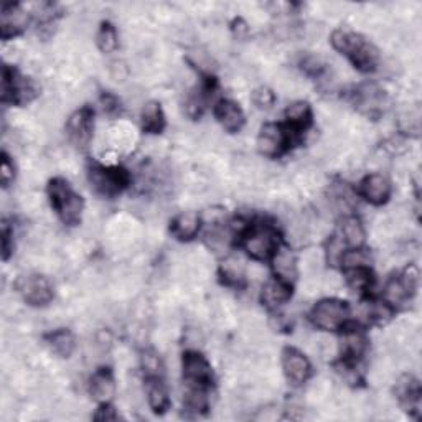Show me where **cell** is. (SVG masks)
I'll return each mask as SVG.
<instances>
[{
	"label": "cell",
	"mask_w": 422,
	"mask_h": 422,
	"mask_svg": "<svg viewBox=\"0 0 422 422\" xmlns=\"http://www.w3.org/2000/svg\"><path fill=\"white\" fill-rule=\"evenodd\" d=\"M332 45L337 52L350 58L353 65L361 71H373L378 66L376 48L365 38L353 32L337 30L332 33Z\"/></svg>",
	"instance_id": "6da1fadb"
},
{
	"label": "cell",
	"mask_w": 422,
	"mask_h": 422,
	"mask_svg": "<svg viewBox=\"0 0 422 422\" xmlns=\"http://www.w3.org/2000/svg\"><path fill=\"white\" fill-rule=\"evenodd\" d=\"M48 193H50L53 208L58 211V215H60L63 222L70 224L80 223L83 200L81 196H78L75 191L70 188V185H68L65 180H52L50 186H48Z\"/></svg>",
	"instance_id": "7a4b0ae2"
},
{
	"label": "cell",
	"mask_w": 422,
	"mask_h": 422,
	"mask_svg": "<svg viewBox=\"0 0 422 422\" xmlns=\"http://www.w3.org/2000/svg\"><path fill=\"white\" fill-rule=\"evenodd\" d=\"M38 95V86L30 78L17 75L8 66H4L2 71V101L16 102V104H25L30 102Z\"/></svg>",
	"instance_id": "3957f363"
},
{
	"label": "cell",
	"mask_w": 422,
	"mask_h": 422,
	"mask_svg": "<svg viewBox=\"0 0 422 422\" xmlns=\"http://www.w3.org/2000/svg\"><path fill=\"white\" fill-rule=\"evenodd\" d=\"M90 180L97 193L112 196L126 188L129 183V174L117 167L92 165L90 169Z\"/></svg>",
	"instance_id": "277c9868"
},
{
	"label": "cell",
	"mask_w": 422,
	"mask_h": 422,
	"mask_svg": "<svg viewBox=\"0 0 422 422\" xmlns=\"http://www.w3.org/2000/svg\"><path fill=\"white\" fill-rule=\"evenodd\" d=\"M312 322L322 330H340L348 317V306L337 299H325L318 302L311 313Z\"/></svg>",
	"instance_id": "5b68a950"
},
{
	"label": "cell",
	"mask_w": 422,
	"mask_h": 422,
	"mask_svg": "<svg viewBox=\"0 0 422 422\" xmlns=\"http://www.w3.org/2000/svg\"><path fill=\"white\" fill-rule=\"evenodd\" d=\"M246 234L248 236L244 246H246L249 256L256 259V261H266L277 251V234L271 227L251 228Z\"/></svg>",
	"instance_id": "8992f818"
},
{
	"label": "cell",
	"mask_w": 422,
	"mask_h": 422,
	"mask_svg": "<svg viewBox=\"0 0 422 422\" xmlns=\"http://www.w3.org/2000/svg\"><path fill=\"white\" fill-rule=\"evenodd\" d=\"M18 292L32 306H47L53 299V287L47 277L40 274H28L18 279Z\"/></svg>",
	"instance_id": "52a82bcc"
},
{
	"label": "cell",
	"mask_w": 422,
	"mask_h": 422,
	"mask_svg": "<svg viewBox=\"0 0 422 422\" xmlns=\"http://www.w3.org/2000/svg\"><path fill=\"white\" fill-rule=\"evenodd\" d=\"M291 145L289 132L277 124H266L259 132L258 147L259 152L266 157L281 155Z\"/></svg>",
	"instance_id": "ba28073f"
},
{
	"label": "cell",
	"mask_w": 422,
	"mask_h": 422,
	"mask_svg": "<svg viewBox=\"0 0 422 422\" xmlns=\"http://www.w3.org/2000/svg\"><path fill=\"white\" fill-rule=\"evenodd\" d=\"M353 102L366 116H376L386 104V95L375 83H366V85L356 88L353 92Z\"/></svg>",
	"instance_id": "9c48e42d"
},
{
	"label": "cell",
	"mask_w": 422,
	"mask_h": 422,
	"mask_svg": "<svg viewBox=\"0 0 422 422\" xmlns=\"http://www.w3.org/2000/svg\"><path fill=\"white\" fill-rule=\"evenodd\" d=\"M183 376L191 385H200L205 387L213 381V371H211L208 360L195 350L185 353Z\"/></svg>",
	"instance_id": "30bf717a"
},
{
	"label": "cell",
	"mask_w": 422,
	"mask_h": 422,
	"mask_svg": "<svg viewBox=\"0 0 422 422\" xmlns=\"http://www.w3.org/2000/svg\"><path fill=\"white\" fill-rule=\"evenodd\" d=\"M282 368L284 375L294 386L302 385L311 376V363L307 356H303L296 348H286L282 353Z\"/></svg>",
	"instance_id": "8fae6325"
},
{
	"label": "cell",
	"mask_w": 422,
	"mask_h": 422,
	"mask_svg": "<svg viewBox=\"0 0 422 422\" xmlns=\"http://www.w3.org/2000/svg\"><path fill=\"white\" fill-rule=\"evenodd\" d=\"M28 16L20 6L17 4H4L2 13H0V28H2V38H8L18 35L27 28Z\"/></svg>",
	"instance_id": "7c38bea8"
},
{
	"label": "cell",
	"mask_w": 422,
	"mask_h": 422,
	"mask_svg": "<svg viewBox=\"0 0 422 422\" xmlns=\"http://www.w3.org/2000/svg\"><path fill=\"white\" fill-rule=\"evenodd\" d=\"M71 140L78 147L85 149L92 137V112L90 109H81L75 112L68 121Z\"/></svg>",
	"instance_id": "4fadbf2b"
},
{
	"label": "cell",
	"mask_w": 422,
	"mask_h": 422,
	"mask_svg": "<svg viewBox=\"0 0 422 422\" xmlns=\"http://www.w3.org/2000/svg\"><path fill=\"white\" fill-rule=\"evenodd\" d=\"M361 195L371 205L386 203L391 195V183L385 175L371 174L361 181Z\"/></svg>",
	"instance_id": "5bb4252c"
},
{
	"label": "cell",
	"mask_w": 422,
	"mask_h": 422,
	"mask_svg": "<svg viewBox=\"0 0 422 422\" xmlns=\"http://www.w3.org/2000/svg\"><path fill=\"white\" fill-rule=\"evenodd\" d=\"M368 346V340L360 328H348L343 332L340 350L345 361L356 363L360 358L365 355Z\"/></svg>",
	"instance_id": "9a60e30c"
},
{
	"label": "cell",
	"mask_w": 422,
	"mask_h": 422,
	"mask_svg": "<svg viewBox=\"0 0 422 422\" xmlns=\"http://www.w3.org/2000/svg\"><path fill=\"white\" fill-rule=\"evenodd\" d=\"M215 114H217L219 124L228 132H238L241 131V127L244 126L243 109L234 101H219L217 109H215Z\"/></svg>",
	"instance_id": "2e32d148"
},
{
	"label": "cell",
	"mask_w": 422,
	"mask_h": 422,
	"mask_svg": "<svg viewBox=\"0 0 422 422\" xmlns=\"http://www.w3.org/2000/svg\"><path fill=\"white\" fill-rule=\"evenodd\" d=\"M312 119V111L311 106L303 101H297L294 104L289 106L287 109V132H289V139L292 142L294 135H301L302 132L307 131L308 124H311Z\"/></svg>",
	"instance_id": "e0dca14e"
},
{
	"label": "cell",
	"mask_w": 422,
	"mask_h": 422,
	"mask_svg": "<svg viewBox=\"0 0 422 422\" xmlns=\"http://www.w3.org/2000/svg\"><path fill=\"white\" fill-rule=\"evenodd\" d=\"M200 229V217L195 211H183V213L176 215L171 222L170 231L176 239L180 241H190L196 236Z\"/></svg>",
	"instance_id": "ac0fdd59"
},
{
	"label": "cell",
	"mask_w": 422,
	"mask_h": 422,
	"mask_svg": "<svg viewBox=\"0 0 422 422\" xmlns=\"http://www.w3.org/2000/svg\"><path fill=\"white\" fill-rule=\"evenodd\" d=\"M292 296V289L289 282H284L281 279H274L264 284L261 299L267 307H279L286 303Z\"/></svg>",
	"instance_id": "d6986e66"
},
{
	"label": "cell",
	"mask_w": 422,
	"mask_h": 422,
	"mask_svg": "<svg viewBox=\"0 0 422 422\" xmlns=\"http://www.w3.org/2000/svg\"><path fill=\"white\" fill-rule=\"evenodd\" d=\"M90 391L96 401H101V402L109 401L111 397L114 396V391H116L112 373L109 370H100L97 373H95V376L91 378V382H90Z\"/></svg>",
	"instance_id": "ffe728a7"
},
{
	"label": "cell",
	"mask_w": 422,
	"mask_h": 422,
	"mask_svg": "<svg viewBox=\"0 0 422 422\" xmlns=\"http://www.w3.org/2000/svg\"><path fill=\"white\" fill-rule=\"evenodd\" d=\"M272 267L277 279L284 282H291L297 276L296 256L289 249H277L272 258Z\"/></svg>",
	"instance_id": "44dd1931"
},
{
	"label": "cell",
	"mask_w": 422,
	"mask_h": 422,
	"mask_svg": "<svg viewBox=\"0 0 422 422\" xmlns=\"http://www.w3.org/2000/svg\"><path fill=\"white\" fill-rule=\"evenodd\" d=\"M205 244L211 253L218 254V256H228L229 248H231V234L215 224L213 228L208 229L205 234Z\"/></svg>",
	"instance_id": "7402d4cb"
},
{
	"label": "cell",
	"mask_w": 422,
	"mask_h": 422,
	"mask_svg": "<svg viewBox=\"0 0 422 422\" xmlns=\"http://www.w3.org/2000/svg\"><path fill=\"white\" fill-rule=\"evenodd\" d=\"M340 238L343 243L350 248H361L365 243V228L361 222L355 217L343 218L342 228H340Z\"/></svg>",
	"instance_id": "603a6c76"
},
{
	"label": "cell",
	"mask_w": 422,
	"mask_h": 422,
	"mask_svg": "<svg viewBox=\"0 0 422 422\" xmlns=\"http://www.w3.org/2000/svg\"><path fill=\"white\" fill-rule=\"evenodd\" d=\"M164 126L165 119L160 104H157L154 101L144 104V107H142V127H144V131L150 132V134H159L164 129Z\"/></svg>",
	"instance_id": "cb8c5ba5"
},
{
	"label": "cell",
	"mask_w": 422,
	"mask_h": 422,
	"mask_svg": "<svg viewBox=\"0 0 422 422\" xmlns=\"http://www.w3.org/2000/svg\"><path fill=\"white\" fill-rule=\"evenodd\" d=\"M47 343L52 348V351L61 358L71 356L73 350H75V337L70 330H56L50 333L47 337Z\"/></svg>",
	"instance_id": "d4e9b609"
},
{
	"label": "cell",
	"mask_w": 422,
	"mask_h": 422,
	"mask_svg": "<svg viewBox=\"0 0 422 422\" xmlns=\"http://www.w3.org/2000/svg\"><path fill=\"white\" fill-rule=\"evenodd\" d=\"M147 394H149V404L155 412H165L167 407L170 404L169 391L165 390V386L162 385L159 378H152L149 382V390H147Z\"/></svg>",
	"instance_id": "484cf974"
},
{
	"label": "cell",
	"mask_w": 422,
	"mask_h": 422,
	"mask_svg": "<svg viewBox=\"0 0 422 422\" xmlns=\"http://www.w3.org/2000/svg\"><path fill=\"white\" fill-rule=\"evenodd\" d=\"M222 276L224 282L229 284V286H239L244 279V264L241 259L236 256H229L228 254L223 261Z\"/></svg>",
	"instance_id": "4316f807"
},
{
	"label": "cell",
	"mask_w": 422,
	"mask_h": 422,
	"mask_svg": "<svg viewBox=\"0 0 422 422\" xmlns=\"http://www.w3.org/2000/svg\"><path fill=\"white\" fill-rule=\"evenodd\" d=\"M382 296H385V302L387 306L399 307L411 297V294L407 292V289L404 287V284H402L401 279H391V281L385 286Z\"/></svg>",
	"instance_id": "83f0119b"
},
{
	"label": "cell",
	"mask_w": 422,
	"mask_h": 422,
	"mask_svg": "<svg viewBox=\"0 0 422 422\" xmlns=\"http://www.w3.org/2000/svg\"><path fill=\"white\" fill-rule=\"evenodd\" d=\"M183 404L186 406L188 411H195L200 412L206 407V391L205 386L200 385H191L188 382V387H186L185 394H183Z\"/></svg>",
	"instance_id": "f1b7e54d"
},
{
	"label": "cell",
	"mask_w": 422,
	"mask_h": 422,
	"mask_svg": "<svg viewBox=\"0 0 422 422\" xmlns=\"http://www.w3.org/2000/svg\"><path fill=\"white\" fill-rule=\"evenodd\" d=\"M97 47L102 53H112L119 47V37H117V30L111 23H102L97 33Z\"/></svg>",
	"instance_id": "f546056e"
},
{
	"label": "cell",
	"mask_w": 422,
	"mask_h": 422,
	"mask_svg": "<svg viewBox=\"0 0 422 422\" xmlns=\"http://www.w3.org/2000/svg\"><path fill=\"white\" fill-rule=\"evenodd\" d=\"M346 277H348V284L353 291L358 292H365L371 287L373 284V276L368 267H358V269H350L346 271Z\"/></svg>",
	"instance_id": "4dcf8cb0"
},
{
	"label": "cell",
	"mask_w": 422,
	"mask_h": 422,
	"mask_svg": "<svg viewBox=\"0 0 422 422\" xmlns=\"http://www.w3.org/2000/svg\"><path fill=\"white\" fill-rule=\"evenodd\" d=\"M370 263H371L370 254L363 251L360 248H351L350 251L343 253L340 261V264L346 269V271H350V269H358V267H368L370 266Z\"/></svg>",
	"instance_id": "1f68e13d"
},
{
	"label": "cell",
	"mask_w": 422,
	"mask_h": 422,
	"mask_svg": "<svg viewBox=\"0 0 422 422\" xmlns=\"http://www.w3.org/2000/svg\"><path fill=\"white\" fill-rule=\"evenodd\" d=\"M188 58H190V63L193 66L198 68L201 73H211L215 68V58L211 56L210 52H206L205 48H191L190 53H188Z\"/></svg>",
	"instance_id": "d6a6232c"
},
{
	"label": "cell",
	"mask_w": 422,
	"mask_h": 422,
	"mask_svg": "<svg viewBox=\"0 0 422 422\" xmlns=\"http://www.w3.org/2000/svg\"><path fill=\"white\" fill-rule=\"evenodd\" d=\"M142 368H144L149 380H152V378H159L162 373V361L159 355L152 350L144 351V355H142Z\"/></svg>",
	"instance_id": "836d02e7"
},
{
	"label": "cell",
	"mask_w": 422,
	"mask_h": 422,
	"mask_svg": "<svg viewBox=\"0 0 422 422\" xmlns=\"http://www.w3.org/2000/svg\"><path fill=\"white\" fill-rule=\"evenodd\" d=\"M345 246H346V244L343 243L340 234H338V236H332L330 238V241H328V244H327V261L330 263L332 266H337V264H340L343 253L346 251Z\"/></svg>",
	"instance_id": "e575fe53"
},
{
	"label": "cell",
	"mask_w": 422,
	"mask_h": 422,
	"mask_svg": "<svg viewBox=\"0 0 422 422\" xmlns=\"http://www.w3.org/2000/svg\"><path fill=\"white\" fill-rule=\"evenodd\" d=\"M251 100L254 106H258L259 109H271L274 102H276V96H274V92L267 90V88H258V90L253 92Z\"/></svg>",
	"instance_id": "d590c367"
},
{
	"label": "cell",
	"mask_w": 422,
	"mask_h": 422,
	"mask_svg": "<svg viewBox=\"0 0 422 422\" xmlns=\"http://www.w3.org/2000/svg\"><path fill=\"white\" fill-rule=\"evenodd\" d=\"M109 76H111V80L116 83L126 81L127 78H129V68H127L126 63L121 60L111 61L109 63Z\"/></svg>",
	"instance_id": "8d00e7d4"
},
{
	"label": "cell",
	"mask_w": 422,
	"mask_h": 422,
	"mask_svg": "<svg viewBox=\"0 0 422 422\" xmlns=\"http://www.w3.org/2000/svg\"><path fill=\"white\" fill-rule=\"evenodd\" d=\"M13 176H16V169H13V164L8 160V155H2V183L4 186H8L13 181Z\"/></svg>",
	"instance_id": "74e56055"
},
{
	"label": "cell",
	"mask_w": 422,
	"mask_h": 422,
	"mask_svg": "<svg viewBox=\"0 0 422 422\" xmlns=\"http://www.w3.org/2000/svg\"><path fill=\"white\" fill-rule=\"evenodd\" d=\"M117 419H119V416H117L114 407L109 406V404H102L95 414V421H101V422L117 421Z\"/></svg>",
	"instance_id": "f35d334b"
},
{
	"label": "cell",
	"mask_w": 422,
	"mask_h": 422,
	"mask_svg": "<svg viewBox=\"0 0 422 422\" xmlns=\"http://www.w3.org/2000/svg\"><path fill=\"white\" fill-rule=\"evenodd\" d=\"M13 236V231H11L7 227V223H4L2 227V254H4V259H8L12 253V246H11V239Z\"/></svg>",
	"instance_id": "ab89813d"
},
{
	"label": "cell",
	"mask_w": 422,
	"mask_h": 422,
	"mask_svg": "<svg viewBox=\"0 0 422 422\" xmlns=\"http://www.w3.org/2000/svg\"><path fill=\"white\" fill-rule=\"evenodd\" d=\"M102 109H104L107 114H114V112L119 111V101H117L116 96L112 95H104L102 96Z\"/></svg>",
	"instance_id": "60d3db41"
},
{
	"label": "cell",
	"mask_w": 422,
	"mask_h": 422,
	"mask_svg": "<svg viewBox=\"0 0 422 422\" xmlns=\"http://www.w3.org/2000/svg\"><path fill=\"white\" fill-rule=\"evenodd\" d=\"M233 33H234V37L239 38V40H241V38H246L249 33L248 23L244 22L243 18H236V20L233 22Z\"/></svg>",
	"instance_id": "b9f144b4"
},
{
	"label": "cell",
	"mask_w": 422,
	"mask_h": 422,
	"mask_svg": "<svg viewBox=\"0 0 422 422\" xmlns=\"http://www.w3.org/2000/svg\"><path fill=\"white\" fill-rule=\"evenodd\" d=\"M256 419H259V421H274V419H277L276 409H274V407H266V409L261 411V414H259Z\"/></svg>",
	"instance_id": "7bdbcfd3"
}]
</instances>
